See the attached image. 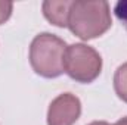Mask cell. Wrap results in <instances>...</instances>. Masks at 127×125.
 Wrapping results in <instances>:
<instances>
[{"instance_id":"1","label":"cell","mask_w":127,"mask_h":125,"mask_svg":"<svg viewBox=\"0 0 127 125\" xmlns=\"http://www.w3.org/2000/svg\"><path fill=\"white\" fill-rule=\"evenodd\" d=\"M112 25L109 3L105 0H75L71 3L68 28L81 40L100 37Z\"/></svg>"},{"instance_id":"2","label":"cell","mask_w":127,"mask_h":125,"mask_svg":"<svg viewBox=\"0 0 127 125\" xmlns=\"http://www.w3.org/2000/svg\"><path fill=\"white\" fill-rule=\"evenodd\" d=\"M66 44L61 37L40 32L30 46V63L35 74L44 78H56L64 74V56Z\"/></svg>"},{"instance_id":"3","label":"cell","mask_w":127,"mask_h":125,"mask_svg":"<svg viewBox=\"0 0 127 125\" xmlns=\"http://www.w3.org/2000/svg\"><path fill=\"white\" fill-rule=\"evenodd\" d=\"M102 71V58L93 47L75 43L66 47L64 56V72L77 83L89 84Z\"/></svg>"},{"instance_id":"4","label":"cell","mask_w":127,"mask_h":125,"mask_svg":"<svg viewBox=\"0 0 127 125\" xmlns=\"http://www.w3.org/2000/svg\"><path fill=\"white\" fill-rule=\"evenodd\" d=\"M81 115V102L75 94L62 93L52 100L47 110V125H74Z\"/></svg>"},{"instance_id":"5","label":"cell","mask_w":127,"mask_h":125,"mask_svg":"<svg viewBox=\"0 0 127 125\" xmlns=\"http://www.w3.org/2000/svg\"><path fill=\"white\" fill-rule=\"evenodd\" d=\"M71 3L72 1H68V0H61V1L46 0L41 4L43 15L50 24H53L59 28L68 27V16H69Z\"/></svg>"},{"instance_id":"6","label":"cell","mask_w":127,"mask_h":125,"mask_svg":"<svg viewBox=\"0 0 127 125\" xmlns=\"http://www.w3.org/2000/svg\"><path fill=\"white\" fill-rule=\"evenodd\" d=\"M114 90L117 96L127 103V62L120 65L114 74Z\"/></svg>"},{"instance_id":"7","label":"cell","mask_w":127,"mask_h":125,"mask_svg":"<svg viewBox=\"0 0 127 125\" xmlns=\"http://www.w3.org/2000/svg\"><path fill=\"white\" fill-rule=\"evenodd\" d=\"M12 9H13V3H12V1L0 0V25L4 24V22L10 18Z\"/></svg>"},{"instance_id":"8","label":"cell","mask_w":127,"mask_h":125,"mask_svg":"<svg viewBox=\"0 0 127 125\" xmlns=\"http://www.w3.org/2000/svg\"><path fill=\"white\" fill-rule=\"evenodd\" d=\"M114 12H115V16L127 27V0L117 1V4L114 7Z\"/></svg>"},{"instance_id":"9","label":"cell","mask_w":127,"mask_h":125,"mask_svg":"<svg viewBox=\"0 0 127 125\" xmlns=\"http://www.w3.org/2000/svg\"><path fill=\"white\" fill-rule=\"evenodd\" d=\"M115 125H127V116L121 118V119H118V121L115 122Z\"/></svg>"},{"instance_id":"10","label":"cell","mask_w":127,"mask_h":125,"mask_svg":"<svg viewBox=\"0 0 127 125\" xmlns=\"http://www.w3.org/2000/svg\"><path fill=\"white\" fill-rule=\"evenodd\" d=\"M89 125H111L109 122H105V121H95V122H90Z\"/></svg>"}]
</instances>
